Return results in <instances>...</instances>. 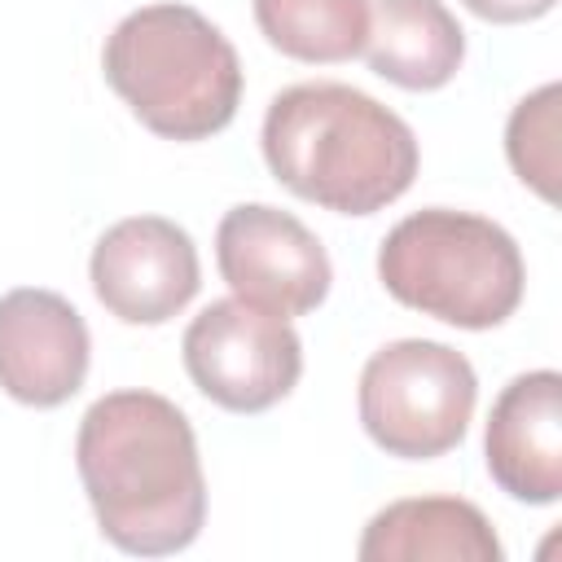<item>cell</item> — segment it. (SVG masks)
Instances as JSON below:
<instances>
[{
	"label": "cell",
	"mask_w": 562,
	"mask_h": 562,
	"mask_svg": "<svg viewBox=\"0 0 562 562\" xmlns=\"http://www.w3.org/2000/svg\"><path fill=\"white\" fill-rule=\"evenodd\" d=\"M105 83L162 140L224 132L241 101V61L228 35L189 4L127 13L101 48Z\"/></svg>",
	"instance_id": "3957f363"
},
{
	"label": "cell",
	"mask_w": 562,
	"mask_h": 562,
	"mask_svg": "<svg viewBox=\"0 0 562 562\" xmlns=\"http://www.w3.org/2000/svg\"><path fill=\"white\" fill-rule=\"evenodd\" d=\"M184 373L193 386L228 413H268L303 373V342L285 316L255 303L215 299L184 329Z\"/></svg>",
	"instance_id": "8992f818"
},
{
	"label": "cell",
	"mask_w": 562,
	"mask_h": 562,
	"mask_svg": "<svg viewBox=\"0 0 562 562\" xmlns=\"http://www.w3.org/2000/svg\"><path fill=\"white\" fill-rule=\"evenodd\" d=\"M92 360L83 316L53 290H9L0 299V391L31 408L79 395Z\"/></svg>",
	"instance_id": "9c48e42d"
},
{
	"label": "cell",
	"mask_w": 562,
	"mask_h": 562,
	"mask_svg": "<svg viewBox=\"0 0 562 562\" xmlns=\"http://www.w3.org/2000/svg\"><path fill=\"white\" fill-rule=\"evenodd\" d=\"M360 562H501L487 514L461 496H408L378 509L360 536Z\"/></svg>",
	"instance_id": "8fae6325"
},
{
	"label": "cell",
	"mask_w": 562,
	"mask_h": 562,
	"mask_svg": "<svg viewBox=\"0 0 562 562\" xmlns=\"http://www.w3.org/2000/svg\"><path fill=\"white\" fill-rule=\"evenodd\" d=\"M378 281L422 316L457 329H492L518 312L527 268L518 241L496 220L426 206L382 237Z\"/></svg>",
	"instance_id": "277c9868"
},
{
	"label": "cell",
	"mask_w": 562,
	"mask_h": 562,
	"mask_svg": "<svg viewBox=\"0 0 562 562\" xmlns=\"http://www.w3.org/2000/svg\"><path fill=\"white\" fill-rule=\"evenodd\" d=\"M263 162L303 202L373 215L417 180L413 127L351 83H294L263 114Z\"/></svg>",
	"instance_id": "7a4b0ae2"
},
{
	"label": "cell",
	"mask_w": 562,
	"mask_h": 562,
	"mask_svg": "<svg viewBox=\"0 0 562 562\" xmlns=\"http://www.w3.org/2000/svg\"><path fill=\"white\" fill-rule=\"evenodd\" d=\"M263 40L312 66L351 61L369 35V0H255Z\"/></svg>",
	"instance_id": "4fadbf2b"
},
{
	"label": "cell",
	"mask_w": 562,
	"mask_h": 562,
	"mask_svg": "<svg viewBox=\"0 0 562 562\" xmlns=\"http://www.w3.org/2000/svg\"><path fill=\"white\" fill-rule=\"evenodd\" d=\"M558 101L562 88L544 83L522 97L505 127V154L522 184H531L544 202H558Z\"/></svg>",
	"instance_id": "5bb4252c"
},
{
	"label": "cell",
	"mask_w": 562,
	"mask_h": 562,
	"mask_svg": "<svg viewBox=\"0 0 562 562\" xmlns=\"http://www.w3.org/2000/svg\"><path fill=\"white\" fill-rule=\"evenodd\" d=\"M360 53L386 83L435 92L465 61V31L443 0H373Z\"/></svg>",
	"instance_id": "7c38bea8"
},
{
	"label": "cell",
	"mask_w": 562,
	"mask_h": 562,
	"mask_svg": "<svg viewBox=\"0 0 562 562\" xmlns=\"http://www.w3.org/2000/svg\"><path fill=\"white\" fill-rule=\"evenodd\" d=\"M215 263L241 303L285 321L316 312L334 281L321 237L268 202H241L224 211L215 228Z\"/></svg>",
	"instance_id": "52a82bcc"
},
{
	"label": "cell",
	"mask_w": 562,
	"mask_h": 562,
	"mask_svg": "<svg viewBox=\"0 0 562 562\" xmlns=\"http://www.w3.org/2000/svg\"><path fill=\"white\" fill-rule=\"evenodd\" d=\"M483 457L492 483L527 505L562 496V378L553 369L518 373L492 404Z\"/></svg>",
	"instance_id": "30bf717a"
},
{
	"label": "cell",
	"mask_w": 562,
	"mask_h": 562,
	"mask_svg": "<svg viewBox=\"0 0 562 562\" xmlns=\"http://www.w3.org/2000/svg\"><path fill=\"white\" fill-rule=\"evenodd\" d=\"M474 18L483 22H496V26H514V22H536L544 18L558 0H461Z\"/></svg>",
	"instance_id": "9a60e30c"
},
{
	"label": "cell",
	"mask_w": 562,
	"mask_h": 562,
	"mask_svg": "<svg viewBox=\"0 0 562 562\" xmlns=\"http://www.w3.org/2000/svg\"><path fill=\"white\" fill-rule=\"evenodd\" d=\"M75 465L97 527L114 549L162 558L198 540L206 522L198 435L167 395H101L79 422Z\"/></svg>",
	"instance_id": "6da1fadb"
},
{
	"label": "cell",
	"mask_w": 562,
	"mask_h": 562,
	"mask_svg": "<svg viewBox=\"0 0 562 562\" xmlns=\"http://www.w3.org/2000/svg\"><path fill=\"white\" fill-rule=\"evenodd\" d=\"M92 290L123 325H162L202 285L193 237L162 215H132L101 233L88 263Z\"/></svg>",
	"instance_id": "ba28073f"
},
{
	"label": "cell",
	"mask_w": 562,
	"mask_h": 562,
	"mask_svg": "<svg viewBox=\"0 0 562 562\" xmlns=\"http://www.w3.org/2000/svg\"><path fill=\"white\" fill-rule=\"evenodd\" d=\"M479 378L470 360L435 338L378 347L360 369V426L400 461H435L465 439Z\"/></svg>",
	"instance_id": "5b68a950"
}]
</instances>
